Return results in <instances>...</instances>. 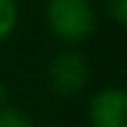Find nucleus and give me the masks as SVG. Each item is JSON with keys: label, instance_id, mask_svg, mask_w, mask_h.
<instances>
[{"label": "nucleus", "instance_id": "20e7f679", "mask_svg": "<svg viewBox=\"0 0 127 127\" xmlns=\"http://www.w3.org/2000/svg\"><path fill=\"white\" fill-rule=\"evenodd\" d=\"M20 20V8H18V0H0V42H5Z\"/></svg>", "mask_w": 127, "mask_h": 127}, {"label": "nucleus", "instance_id": "f257e3e1", "mask_svg": "<svg viewBox=\"0 0 127 127\" xmlns=\"http://www.w3.org/2000/svg\"><path fill=\"white\" fill-rule=\"evenodd\" d=\"M45 25L62 45H80L97 28V10L92 0H47Z\"/></svg>", "mask_w": 127, "mask_h": 127}, {"label": "nucleus", "instance_id": "423d86ee", "mask_svg": "<svg viewBox=\"0 0 127 127\" xmlns=\"http://www.w3.org/2000/svg\"><path fill=\"white\" fill-rule=\"evenodd\" d=\"M105 10L112 18L115 25H125L127 23V0H105Z\"/></svg>", "mask_w": 127, "mask_h": 127}, {"label": "nucleus", "instance_id": "f03ea898", "mask_svg": "<svg viewBox=\"0 0 127 127\" xmlns=\"http://www.w3.org/2000/svg\"><path fill=\"white\" fill-rule=\"evenodd\" d=\"M90 60L72 45L62 47L47 65V82L57 95H77L90 82Z\"/></svg>", "mask_w": 127, "mask_h": 127}, {"label": "nucleus", "instance_id": "39448f33", "mask_svg": "<svg viewBox=\"0 0 127 127\" xmlns=\"http://www.w3.org/2000/svg\"><path fill=\"white\" fill-rule=\"evenodd\" d=\"M0 127H35V122L25 110L10 102H3L0 105Z\"/></svg>", "mask_w": 127, "mask_h": 127}, {"label": "nucleus", "instance_id": "7ed1b4c3", "mask_svg": "<svg viewBox=\"0 0 127 127\" xmlns=\"http://www.w3.org/2000/svg\"><path fill=\"white\" fill-rule=\"evenodd\" d=\"M90 127H127V92L120 85L100 87L87 105Z\"/></svg>", "mask_w": 127, "mask_h": 127}]
</instances>
